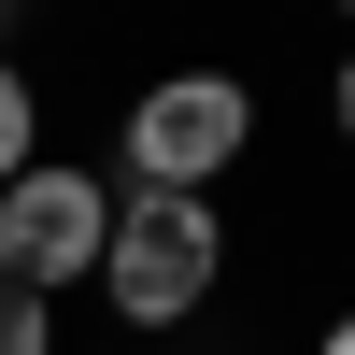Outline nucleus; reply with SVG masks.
<instances>
[{"instance_id":"nucleus-7","label":"nucleus","mask_w":355,"mask_h":355,"mask_svg":"<svg viewBox=\"0 0 355 355\" xmlns=\"http://www.w3.org/2000/svg\"><path fill=\"white\" fill-rule=\"evenodd\" d=\"M313 355H355V299H341V313H327V327H313Z\"/></svg>"},{"instance_id":"nucleus-1","label":"nucleus","mask_w":355,"mask_h":355,"mask_svg":"<svg viewBox=\"0 0 355 355\" xmlns=\"http://www.w3.org/2000/svg\"><path fill=\"white\" fill-rule=\"evenodd\" d=\"M227 299V214L214 199H171V185H114V242H100V313L142 341L199 327Z\"/></svg>"},{"instance_id":"nucleus-6","label":"nucleus","mask_w":355,"mask_h":355,"mask_svg":"<svg viewBox=\"0 0 355 355\" xmlns=\"http://www.w3.org/2000/svg\"><path fill=\"white\" fill-rule=\"evenodd\" d=\"M327 114H341V142H355V43H341V71H327Z\"/></svg>"},{"instance_id":"nucleus-5","label":"nucleus","mask_w":355,"mask_h":355,"mask_svg":"<svg viewBox=\"0 0 355 355\" xmlns=\"http://www.w3.org/2000/svg\"><path fill=\"white\" fill-rule=\"evenodd\" d=\"M0 355H57V299H28V284H0Z\"/></svg>"},{"instance_id":"nucleus-9","label":"nucleus","mask_w":355,"mask_h":355,"mask_svg":"<svg viewBox=\"0 0 355 355\" xmlns=\"http://www.w3.org/2000/svg\"><path fill=\"white\" fill-rule=\"evenodd\" d=\"M341 28H355V0H341Z\"/></svg>"},{"instance_id":"nucleus-3","label":"nucleus","mask_w":355,"mask_h":355,"mask_svg":"<svg viewBox=\"0 0 355 355\" xmlns=\"http://www.w3.org/2000/svg\"><path fill=\"white\" fill-rule=\"evenodd\" d=\"M100 242H114V171H85V157H28L15 185H0V284L71 299V284H100Z\"/></svg>"},{"instance_id":"nucleus-4","label":"nucleus","mask_w":355,"mask_h":355,"mask_svg":"<svg viewBox=\"0 0 355 355\" xmlns=\"http://www.w3.org/2000/svg\"><path fill=\"white\" fill-rule=\"evenodd\" d=\"M28 157H43V85H28L15 57H0V185H15Z\"/></svg>"},{"instance_id":"nucleus-8","label":"nucleus","mask_w":355,"mask_h":355,"mask_svg":"<svg viewBox=\"0 0 355 355\" xmlns=\"http://www.w3.org/2000/svg\"><path fill=\"white\" fill-rule=\"evenodd\" d=\"M0 57H15V0H0Z\"/></svg>"},{"instance_id":"nucleus-2","label":"nucleus","mask_w":355,"mask_h":355,"mask_svg":"<svg viewBox=\"0 0 355 355\" xmlns=\"http://www.w3.org/2000/svg\"><path fill=\"white\" fill-rule=\"evenodd\" d=\"M242 157H256V85L227 71V57H199V71H157L128 114H114V185H171V199H214Z\"/></svg>"}]
</instances>
